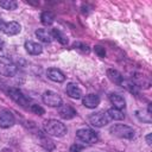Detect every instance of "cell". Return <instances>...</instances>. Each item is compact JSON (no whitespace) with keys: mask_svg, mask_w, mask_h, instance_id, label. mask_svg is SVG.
Returning a JSON list of instances; mask_svg holds the SVG:
<instances>
[{"mask_svg":"<svg viewBox=\"0 0 152 152\" xmlns=\"http://www.w3.org/2000/svg\"><path fill=\"white\" fill-rule=\"evenodd\" d=\"M0 152H13L12 150H10V148H2Z\"/></svg>","mask_w":152,"mask_h":152,"instance_id":"cell-27","label":"cell"},{"mask_svg":"<svg viewBox=\"0 0 152 152\" xmlns=\"http://www.w3.org/2000/svg\"><path fill=\"white\" fill-rule=\"evenodd\" d=\"M82 102L87 108H95L100 103V97L95 94H88L83 97Z\"/></svg>","mask_w":152,"mask_h":152,"instance_id":"cell-12","label":"cell"},{"mask_svg":"<svg viewBox=\"0 0 152 152\" xmlns=\"http://www.w3.org/2000/svg\"><path fill=\"white\" fill-rule=\"evenodd\" d=\"M51 34H52V38H56L59 43H62V44H66V43H68V38H66L58 28H53V30L51 31Z\"/></svg>","mask_w":152,"mask_h":152,"instance_id":"cell-21","label":"cell"},{"mask_svg":"<svg viewBox=\"0 0 152 152\" xmlns=\"http://www.w3.org/2000/svg\"><path fill=\"white\" fill-rule=\"evenodd\" d=\"M146 141H147V144H148V145H151V144H152V142H151V134H147V135H146Z\"/></svg>","mask_w":152,"mask_h":152,"instance_id":"cell-26","label":"cell"},{"mask_svg":"<svg viewBox=\"0 0 152 152\" xmlns=\"http://www.w3.org/2000/svg\"><path fill=\"white\" fill-rule=\"evenodd\" d=\"M107 115H108V118L109 119H112V120H122L124 118H125V114L120 110V109H116V108H109L107 112Z\"/></svg>","mask_w":152,"mask_h":152,"instance_id":"cell-18","label":"cell"},{"mask_svg":"<svg viewBox=\"0 0 152 152\" xmlns=\"http://www.w3.org/2000/svg\"><path fill=\"white\" fill-rule=\"evenodd\" d=\"M84 150V146L83 145H80V144H75L70 147V152H81Z\"/></svg>","mask_w":152,"mask_h":152,"instance_id":"cell-25","label":"cell"},{"mask_svg":"<svg viewBox=\"0 0 152 152\" xmlns=\"http://www.w3.org/2000/svg\"><path fill=\"white\" fill-rule=\"evenodd\" d=\"M20 30H21V26L19 23H17V21L6 23L2 19H0V31L6 33L7 36H15L20 32Z\"/></svg>","mask_w":152,"mask_h":152,"instance_id":"cell-7","label":"cell"},{"mask_svg":"<svg viewBox=\"0 0 152 152\" xmlns=\"http://www.w3.org/2000/svg\"><path fill=\"white\" fill-rule=\"evenodd\" d=\"M36 36H37L42 42H44V43H50V42L52 40V34H51V32H49V31L45 30V28H38V30L36 31Z\"/></svg>","mask_w":152,"mask_h":152,"instance_id":"cell-17","label":"cell"},{"mask_svg":"<svg viewBox=\"0 0 152 152\" xmlns=\"http://www.w3.org/2000/svg\"><path fill=\"white\" fill-rule=\"evenodd\" d=\"M44 129L49 135L52 137H63L66 133V126L58 120H48L44 122Z\"/></svg>","mask_w":152,"mask_h":152,"instance_id":"cell-1","label":"cell"},{"mask_svg":"<svg viewBox=\"0 0 152 152\" xmlns=\"http://www.w3.org/2000/svg\"><path fill=\"white\" fill-rule=\"evenodd\" d=\"M46 75L50 80L55 81V82H64L65 81V76L64 74L59 70V69H56V68H50L48 69L46 71Z\"/></svg>","mask_w":152,"mask_h":152,"instance_id":"cell-11","label":"cell"},{"mask_svg":"<svg viewBox=\"0 0 152 152\" xmlns=\"http://www.w3.org/2000/svg\"><path fill=\"white\" fill-rule=\"evenodd\" d=\"M109 132L115 135V137H119V138H122V139H133L134 138V129L127 125H114L110 127Z\"/></svg>","mask_w":152,"mask_h":152,"instance_id":"cell-2","label":"cell"},{"mask_svg":"<svg viewBox=\"0 0 152 152\" xmlns=\"http://www.w3.org/2000/svg\"><path fill=\"white\" fill-rule=\"evenodd\" d=\"M109 100H110V102H112V104L114 106V108H116V109H124L125 108V99L121 96V95H119V94H110L109 95Z\"/></svg>","mask_w":152,"mask_h":152,"instance_id":"cell-15","label":"cell"},{"mask_svg":"<svg viewBox=\"0 0 152 152\" xmlns=\"http://www.w3.org/2000/svg\"><path fill=\"white\" fill-rule=\"evenodd\" d=\"M107 76H108V78H109L113 83H115V84H122V83H124V77H122V75H121L118 70L108 69V70H107Z\"/></svg>","mask_w":152,"mask_h":152,"instance_id":"cell-16","label":"cell"},{"mask_svg":"<svg viewBox=\"0 0 152 152\" xmlns=\"http://www.w3.org/2000/svg\"><path fill=\"white\" fill-rule=\"evenodd\" d=\"M8 94H10V96H11V99H12L14 102H17L18 104H20V106H23V107H28V106H31V104H30V103H31L30 97H27L26 95H24V93H23L21 90H19L18 88H10V89H8Z\"/></svg>","mask_w":152,"mask_h":152,"instance_id":"cell-4","label":"cell"},{"mask_svg":"<svg viewBox=\"0 0 152 152\" xmlns=\"http://www.w3.org/2000/svg\"><path fill=\"white\" fill-rule=\"evenodd\" d=\"M0 6L5 10H15L18 2L14 0H0Z\"/></svg>","mask_w":152,"mask_h":152,"instance_id":"cell-22","label":"cell"},{"mask_svg":"<svg viewBox=\"0 0 152 152\" xmlns=\"http://www.w3.org/2000/svg\"><path fill=\"white\" fill-rule=\"evenodd\" d=\"M25 49L30 55H39L43 51V48L40 44L32 42V40H27L25 42Z\"/></svg>","mask_w":152,"mask_h":152,"instance_id":"cell-14","label":"cell"},{"mask_svg":"<svg viewBox=\"0 0 152 152\" xmlns=\"http://www.w3.org/2000/svg\"><path fill=\"white\" fill-rule=\"evenodd\" d=\"M42 99H43V102L50 107H59L62 104V99L61 96L52 91V90H46L43 93L42 95Z\"/></svg>","mask_w":152,"mask_h":152,"instance_id":"cell-6","label":"cell"},{"mask_svg":"<svg viewBox=\"0 0 152 152\" xmlns=\"http://www.w3.org/2000/svg\"><path fill=\"white\" fill-rule=\"evenodd\" d=\"M17 71H18V66L10 58L5 56H0V75L12 77L17 74Z\"/></svg>","mask_w":152,"mask_h":152,"instance_id":"cell-3","label":"cell"},{"mask_svg":"<svg viewBox=\"0 0 152 152\" xmlns=\"http://www.w3.org/2000/svg\"><path fill=\"white\" fill-rule=\"evenodd\" d=\"M94 50H95V52L99 55V57H104V56H106V50H104V48H102L101 45H96V46L94 48Z\"/></svg>","mask_w":152,"mask_h":152,"instance_id":"cell-24","label":"cell"},{"mask_svg":"<svg viewBox=\"0 0 152 152\" xmlns=\"http://www.w3.org/2000/svg\"><path fill=\"white\" fill-rule=\"evenodd\" d=\"M58 114H59L61 118H63L65 120H69V119H71L76 115V110L69 104H61L58 107Z\"/></svg>","mask_w":152,"mask_h":152,"instance_id":"cell-10","label":"cell"},{"mask_svg":"<svg viewBox=\"0 0 152 152\" xmlns=\"http://www.w3.org/2000/svg\"><path fill=\"white\" fill-rule=\"evenodd\" d=\"M76 137L87 144H94L97 141V134L95 131L90 129V128H81L76 132Z\"/></svg>","mask_w":152,"mask_h":152,"instance_id":"cell-5","label":"cell"},{"mask_svg":"<svg viewBox=\"0 0 152 152\" xmlns=\"http://www.w3.org/2000/svg\"><path fill=\"white\" fill-rule=\"evenodd\" d=\"M109 118L107 115V113L104 112H96L89 115V121L93 126L95 127H103L104 125H107L109 122Z\"/></svg>","mask_w":152,"mask_h":152,"instance_id":"cell-8","label":"cell"},{"mask_svg":"<svg viewBox=\"0 0 152 152\" xmlns=\"http://www.w3.org/2000/svg\"><path fill=\"white\" fill-rule=\"evenodd\" d=\"M14 116L10 110H2L0 113V127L8 128L14 124Z\"/></svg>","mask_w":152,"mask_h":152,"instance_id":"cell-9","label":"cell"},{"mask_svg":"<svg viewBox=\"0 0 152 152\" xmlns=\"http://www.w3.org/2000/svg\"><path fill=\"white\" fill-rule=\"evenodd\" d=\"M40 145H42L45 150H48V151H52V150L55 148L53 141H52L51 139H49L48 137H45V135H40Z\"/></svg>","mask_w":152,"mask_h":152,"instance_id":"cell-20","label":"cell"},{"mask_svg":"<svg viewBox=\"0 0 152 152\" xmlns=\"http://www.w3.org/2000/svg\"><path fill=\"white\" fill-rule=\"evenodd\" d=\"M65 91H66V94L71 99H80L82 96V90L75 83H68L66 84V88H65Z\"/></svg>","mask_w":152,"mask_h":152,"instance_id":"cell-13","label":"cell"},{"mask_svg":"<svg viewBox=\"0 0 152 152\" xmlns=\"http://www.w3.org/2000/svg\"><path fill=\"white\" fill-rule=\"evenodd\" d=\"M40 19H42V23H43L44 25H51V24L53 23V20H55V15H53L52 12L45 11V12L42 13Z\"/></svg>","mask_w":152,"mask_h":152,"instance_id":"cell-19","label":"cell"},{"mask_svg":"<svg viewBox=\"0 0 152 152\" xmlns=\"http://www.w3.org/2000/svg\"><path fill=\"white\" fill-rule=\"evenodd\" d=\"M30 108H31V110L33 112V113H36V114H38V115H43L44 113H45V110H44V108H42L40 106H38V104H31L30 106Z\"/></svg>","mask_w":152,"mask_h":152,"instance_id":"cell-23","label":"cell"}]
</instances>
